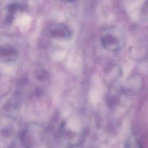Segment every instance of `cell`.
Returning <instances> with one entry per match:
<instances>
[{"label":"cell","instance_id":"1","mask_svg":"<svg viewBox=\"0 0 148 148\" xmlns=\"http://www.w3.org/2000/svg\"><path fill=\"white\" fill-rule=\"evenodd\" d=\"M47 132L43 125L36 123L26 125L20 133L25 148H49Z\"/></svg>","mask_w":148,"mask_h":148},{"label":"cell","instance_id":"2","mask_svg":"<svg viewBox=\"0 0 148 148\" xmlns=\"http://www.w3.org/2000/svg\"><path fill=\"white\" fill-rule=\"evenodd\" d=\"M100 42L105 49L112 52H117L123 47L124 38L120 29L110 27L102 31L100 35Z\"/></svg>","mask_w":148,"mask_h":148},{"label":"cell","instance_id":"3","mask_svg":"<svg viewBox=\"0 0 148 148\" xmlns=\"http://www.w3.org/2000/svg\"><path fill=\"white\" fill-rule=\"evenodd\" d=\"M49 34L52 38L64 40L70 39L72 35L69 28L63 24H57L54 25L50 30Z\"/></svg>","mask_w":148,"mask_h":148},{"label":"cell","instance_id":"4","mask_svg":"<svg viewBox=\"0 0 148 148\" xmlns=\"http://www.w3.org/2000/svg\"><path fill=\"white\" fill-rule=\"evenodd\" d=\"M18 57V51L13 46L4 45L1 46L0 57L2 62L10 63L14 62Z\"/></svg>","mask_w":148,"mask_h":148},{"label":"cell","instance_id":"5","mask_svg":"<svg viewBox=\"0 0 148 148\" xmlns=\"http://www.w3.org/2000/svg\"><path fill=\"white\" fill-rule=\"evenodd\" d=\"M120 71L119 68L115 65H111L109 66L105 72V80L109 84H112L120 75Z\"/></svg>","mask_w":148,"mask_h":148}]
</instances>
